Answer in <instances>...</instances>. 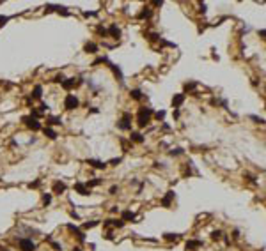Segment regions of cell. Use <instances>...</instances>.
I'll return each mask as SVG.
<instances>
[{"label":"cell","instance_id":"cell-10","mask_svg":"<svg viewBox=\"0 0 266 251\" xmlns=\"http://www.w3.org/2000/svg\"><path fill=\"white\" fill-rule=\"evenodd\" d=\"M130 142H135V143H144V134H142V133H137V131H131Z\"/></svg>","mask_w":266,"mask_h":251},{"label":"cell","instance_id":"cell-40","mask_svg":"<svg viewBox=\"0 0 266 251\" xmlns=\"http://www.w3.org/2000/svg\"><path fill=\"white\" fill-rule=\"evenodd\" d=\"M7 19H9V18H7V16H0V25H4V23H5V21H7Z\"/></svg>","mask_w":266,"mask_h":251},{"label":"cell","instance_id":"cell-28","mask_svg":"<svg viewBox=\"0 0 266 251\" xmlns=\"http://www.w3.org/2000/svg\"><path fill=\"white\" fill-rule=\"evenodd\" d=\"M169 154H170V156H179V154H183V149H181V147H178V149H172Z\"/></svg>","mask_w":266,"mask_h":251},{"label":"cell","instance_id":"cell-30","mask_svg":"<svg viewBox=\"0 0 266 251\" xmlns=\"http://www.w3.org/2000/svg\"><path fill=\"white\" fill-rule=\"evenodd\" d=\"M98 223H99V221H91V223H83V228H85V230H87V228H94V227H96Z\"/></svg>","mask_w":266,"mask_h":251},{"label":"cell","instance_id":"cell-5","mask_svg":"<svg viewBox=\"0 0 266 251\" xmlns=\"http://www.w3.org/2000/svg\"><path fill=\"white\" fill-rule=\"evenodd\" d=\"M20 250L21 251H34L36 244L32 242V239H20Z\"/></svg>","mask_w":266,"mask_h":251},{"label":"cell","instance_id":"cell-37","mask_svg":"<svg viewBox=\"0 0 266 251\" xmlns=\"http://www.w3.org/2000/svg\"><path fill=\"white\" fill-rule=\"evenodd\" d=\"M39 184H41V181H39V179H37V181H36V182H30V184H28V188H37V186H39Z\"/></svg>","mask_w":266,"mask_h":251},{"label":"cell","instance_id":"cell-22","mask_svg":"<svg viewBox=\"0 0 266 251\" xmlns=\"http://www.w3.org/2000/svg\"><path fill=\"white\" fill-rule=\"evenodd\" d=\"M44 134H46L50 140H55V138H57V133H55L51 127H46V129H44Z\"/></svg>","mask_w":266,"mask_h":251},{"label":"cell","instance_id":"cell-11","mask_svg":"<svg viewBox=\"0 0 266 251\" xmlns=\"http://www.w3.org/2000/svg\"><path fill=\"white\" fill-rule=\"evenodd\" d=\"M66 191V184L64 182H60V181H57L55 184H53V193H57V195H62Z\"/></svg>","mask_w":266,"mask_h":251},{"label":"cell","instance_id":"cell-32","mask_svg":"<svg viewBox=\"0 0 266 251\" xmlns=\"http://www.w3.org/2000/svg\"><path fill=\"white\" fill-rule=\"evenodd\" d=\"M53 81H55V83H62V81H64V74H57Z\"/></svg>","mask_w":266,"mask_h":251},{"label":"cell","instance_id":"cell-9","mask_svg":"<svg viewBox=\"0 0 266 251\" xmlns=\"http://www.w3.org/2000/svg\"><path fill=\"white\" fill-rule=\"evenodd\" d=\"M183 101H185V94H176V96L172 97V106H174V108H179V106L183 104Z\"/></svg>","mask_w":266,"mask_h":251},{"label":"cell","instance_id":"cell-39","mask_svg":"<svg viewBox=\"0 0 266 251\" xmlns=\"http://www.w3.org/2000/svg\"><path fill=\"white\" fill-rule=\"evenodd\" d=\"M98 32H99V34H101V35H107V30H105V28H103V27H98Z\"/></svg>","mask_w":266,"mask_h":251},{"label":"cell","instance_id":"cell-24","mask_svg":"<svg viewBox=\"0 0 266 251\" xmlns=\"http://www.w3.org/2000/svg\"><path fill=\"white\" fill-rule=\"evenodd\" d=\"M130 94H131V97H133L135 101H138V99H142V92H140L138 88H133V90H131Z\"/></svg>","mask_w":266,"mask_h":251},{"label":"cell","instance_id":"cell-13","mask_svg":"<svg viewBox=\"0 0 266 251\" xmlns=\"http://www.w3.org/2000/svg\"><path fill=\"white\" fill-rule=\"evenodd\" d=\"M202 246V241H188L186 242V250L188 251H195L197 248H201Z\"/></svg>","mask_w":266,"mask_h":251},{"label":"cell","instance_id":"cell-29","mask_svg":"<svg viewBox=\"0 0 266 251\" xmlns=\"http://www.w3.org/2000/svg\"><path fill=\"white\" fill-rule=\"evenodd\" d=\"M220 237H222V232H220V230H215V232L211 234V239H213V241H218Z\"/></svg>","mask_w":266,"mask_h":251},{"label":"cell","instance_id":"cell-15","mask_svg":"<svg viewBox=\"0 0 266 251\" xmlns=\"http://www.w3.org/2000/svg\"><path fill=\"white\" fill-rule=\"evenodd\" d=\"M172 198H174V191H167L165 198L162 200V205H163V207H169V205H170V202H172Z\"/></svg>","mask_w":266,"mask_h":251},{"label":"cell","instance_id":"cell-23","mask_svg":"<svg viewBox=\"0 0 266 251\" xmlns=\"http://www.w3.org/2000/svg\"><path fill=\"white\" fill-rule=\"evenodd\" d=\"M110 227L122 228V227H124V221H122V219H110Z\"/></svg>","mask_w":266,"mask_h":251},{"label":"cell","instance_id":"cell-36","mask_svg":"<svg viewBox=\"0 0 266 251\" xmlns=\"http://www.w3.org/2000/svg\"><path fill=\"white\" fill-rule=\"evenodd\" d=\"M245 177H247V181H249V182H252V184H256V177H254V175H249V173H247Z\"/></svg>","mask_w":266,"mask_h":251},{"label":"cell","instance_id":"cell-31","mask_svg":"<svg viewBox=\"0 0 266 251\" xmlns=\"http://www.w3.org/2000/svg\"><path fill=\"white\" fill-rule=\"evenodd\" d=\"M121 161H122V159H121V158H114V159H110V161H108V163H110V165H112V166H117V165H119V163H121Z\"/></svg>","mask_w":266,"mask_h":251},{"label":"cell","instance_id":"cell-44","mask_svg":"<svg viewBox=\"0 0 266 251\" xmlns=\"http://www.w3.org/2000/svg\"><path fill=\"white\" fill-rule=\"evenodd\" d=\"M73 251H82V248H75Z\"/></svg>","mask_w":266,"mask_h":251},{"label":"cell","instance_id":"cell-19","mask_svg":"<svg viewBox=\"0 0 266 251\" xmlns=\"http://www.w3.org/2000/svg\"><path fill=\"white\" fill-rule=\"evenodd\" d=\"M108 65L112 67V71H114V74H115V76H117V78H119V80L122 81V78H124V76H122V73H121V69H119V67H117L115 64H110V62H108Z\"/></svg>","mask_w":266,"mask_h":251},{"label":"cell","instance_id":"cell-7","mask_svg":"<svg viewBox=\"0 0 266 251\" xmlns=\"http://www.w3.org/2000/svg\"><path fill=\"white\" fill-rule=\"evenodd\" d=\"M75 189H76V191H78L82 196H87V195H91V191L87 189V186H85V184H82V182H76V184H75Z\"/></svg>","mask_w":266,"mask_h":251},{"label":"cell","instance_id":"cell-20","mask_svg":"<svg viewBox=\"0 0 266 251\" xmlns=\"http://www.w3.org/2000/svg\"><path fill=\"white\" fill-rule=\"evenodd\" d=\"M151 16V9L149 7H144L142 11H140V14H138V19H144V18H149Z\"/></svg>","mask_w":266,"mask_h":251},{"label":"cell","instance_id":"cell-33","mask_svg":"<svg viewBox=\"0 0 266 251\" xmlns=\"http://www.w3.org/2000/svg\"><path fill=\"white\" fill-rule=\"evenodd\" d=\"M154 117H156L158 120H162V119L165 117V111H163V110H162V111H156V113H154Z\"/></svg>","mask_w":266,"mask_h":251},{"label":"cell","instance_id":"cell-34","mask_svg":"<svg viewBox=\"0 0 266 251\" xmlns=\"http://www.w3.org/2000/svg\"><path fill=\"white\" fill-rule=\"evenodd\" d=\"M194 88H195V83H186V85H185V90H186V92H188V90H194Z\"/></svg>","mask_w":266,"mask_h":251},{"label":"cell","instance_id":"cell-16","mask_svg":"<svg viewBox=\"0 0 266 251\" xmlns=\"http://www.w3.org/2000/svg\"><path fill=\"white\" fill-rule=\"evenodd\" d=\"M107 34H110V35H114V37L117 39V37L121 35V30H119V27H117V25H110V28L107 30Z\"/></svg>","mask_w":266,"mask_h":251},{"label":"cell","instance_id":"cell-26","mask_svg":"<svg viewBox=\"0 0 266 251\" xmlns=\"http://www.w3.org/2000/svg\"><path fill=\"white\" fill-rule=\"evenodd\" d=\"M165 239H167V241L178 242V241H179V235H178V234H165Z\"/></svg>","mask_w":266,"mask_h":251},{"label":"cell","instance_id":"cell-38","mask_svg":"<svg viewBox=\"0 0 266 251\" xmlns=\"http://www.w3.org/2000/svg\"><path fill=\"white\" fill-rule=\"evenodd\" d=\"M117 191H119L117 186H112V188H110V195H117Z\"/></svg>","mask_w":266,"mask_h":251},{"label":"cell","instance_id":"cell-42","mask_svg":"<svg viewBox=\"0 0 266 251\" xmlns=\"http://www.w3.org/2000/svg\"><path fill=\"white\" fill-rule=\"evenodd\" d=\"M89 111H91V113H98V111H99V108H91Z\"/></svg>","mask_w":266,"mask_h":251},{"label":"cell","instance_id":"cell-4","mask_svg":"<svg viewBox=\"0 0 266 251\" xmlns=\"http://www.w3.org/2000/svg\"><path fill=\"white\" fill-rule=\"evenodd\" d=\"M25 124H27V127H30L32 131H39L41 129V122L37 120V119H32V117H23L21 119Z\"/></svg>","mask_w":266,"mask_h":251},{"label":"cell","instance_id":"cell-25","mask_svg":"<svg viewBox=\"0 0 266 251\" xmlns=\"http://www.w3.org/2000/svg\"><path fill=\"white\" fill-rule=\"evenodd\" d=\"M99 184H101V179H92V181H89L85 186H87V188H96V186H99Z\"/></svg>","mask_w":266,"mask_h":251},{"label":"cell","instance_id":"cell-41","mask_svg":"<svg viewBox=\"0 0 266 251\" xmlns=\"http://www.w3.org/2000/svg\"><path fill=\"white\" fill-rule=\"evenodd\" d=\"M201 12H206V4H201Z\"/></svg>","mask_w":266,"mask_h":251},{"label":"cell","instance_id":"cell-1","mask_svg":"<svg viewBox=\"0 0 266 251\" xmlns=\"http://www.w3.org/2000/svg\"><path fill=\"white\" fill-rule=\"evenodd\" d=\"M151 115H153V110H151V108H140V110H138V115H137V124H138L140 127L147 126L149 120H151Z\"/></svg>","mask_w":266,"mask_h":251},{"label":"cell","instance_id":"cell-27","mask_svg":"<svg viewBox=\"0 0 266 251\" xmlns=\"http://www.w3.org/2000/svg\"><path fill=\"white\" fill-rule=\"evenodd\" d=\"M43 204H44V205H50V204H51V195H50V193H46V195L43 196Z\"/></svg>","mask_w":266,"mask_h":251},{"label":"cell","instance_id":"cell-2","mask_svg":"<svg viewBox=\"0 0 266 251\" xmlns=\"http://www.w3.org/2000/svg\"><path fill=\"white\" fill-rule=\"evenodd\" d=\"M117 127L122 129V131H130V129H131V115H130V113H124L122 119L117 122Z\"/></svg>","mask_w":266,"mask_h":251},{"label":"cell","instance_id":"cell-35","mask_svg":"<svg viewBox=\"0 0 266 251\" xmlns=\"http://www.w3.org/2000/svg\"><path fill=\"white\" fill-rule=\"evenodd\" d=\"M250 119H252V120H256V122H259V124H265V119H259V117H256V115H252Z\"/></svg>","mask_w":266,"mask_h":251},{"label":"cell","instance_id":"cell-8","mask_svg":"<svg viewBox=\"0 0 266 251\" xmlns=\"http://www.w3.org/2000/svg\"><path fill=\"white\" fill-rule=\"evenodd\" d=\"M80 81H75V78H64V81H62V87L66 88V90H69V88H73L75 85H78Z\"/></svg>","mask_w":266,"mask_h":251},{"label":"cell","instance_id":"cell-17","mask_svg":"<svg viewBox=\"0 0 266 251\" xmlns=\"http://www.w3.org/2000/svg\"><path fill=\"white\" fill-rule=\"evenodd\" d=\"M46 122H48L50 126H60V124H62V119H60V117H48Z\"/></svg>","mask_w":266,"mask_h":251},{"label":"cell","instance_id":"cell-12","mask_svg":"<svg viewBox=\"0 0 266 251\" xmlns=\"http://www.w3.org/2000/svg\"><path fill=\"white\" fill-rule=\"evenodd\" d=\"M121 219H122V221H135V219H137V214L131 212V211H124L122 216H121Z\"/></svg>","mask_w":266,"mask_h":251},{"label":"cell","instance_id":"cell-43","mask_svg":"<svg viewBox=\"0 0 266 251\" xmlns=\"http://www.w3.org/2000/svg\"><path fill=\"white\" fill-rule=\"evenodd\" d=\"M172 115H174V119H178V117H179V110H174V113H172Z\"/></svg>","mask_w":266,"mask_h":251},{"label":"cell","instance_id":"cell-18","mask_svg":"<svg viewBox=\"0 0 266 251\" xmlns=\"http://www.w3.org/2000/svg\"><path fill=\"white\" fill-rule=\"evenodd\" d=\"M83 50H85L87 53H96V51H98V44H94V42H87Z\"/></svg>","mask_w":266,"mask_h":251},{"label":"cell","instance_id":"cell-14","mask_svg":"<svg viewBox=\"0 0 266 251\" xmlns=\"http://www.w3.org/2000/svg\"><path fill=\"white\" fill-rule=\"evenodd\" d=\"M67 230H69V232H73V234H75V235H76V237H78L80 241H85V235H83V232H82V230H78L76 227L69 225V227H67Z\"/></svg>","mask_w":266,"mask_h":251},{"label":"cell","instance_id":"cell-21","mask_svg":"<svg viewBox=\"0 0 266 251\" xmlns=\"http://www.w3.org/2000/svg\"><path fill=\"white\" fill-rule=\"evenodd\" d=\"M41 94H43V87H41V85H36V88H34V92H32V97H34V99H39Z\"/></svg>","mask_w":266,"mask_h":251},{"label":"cell","instance_id":"cell-6","mask_svg":"<svg viewBox=\"0 0 266 251\" xmlns=\"http://www.w3.org/2000/svg\"><path fill=\"white\" fill-rule=\"evenodd\" d=\"M87 165H91V166H94L98 170H105L107 168V163H103L99 159H87Z\"/></svg>","mask_w":266,"mask_h":251},{"label":"cell","instance_id":"cell-3","mask_svg":"<svg viewBox=\"0 0 266 251\" xmlns=\"http://www.w3.org/2000/svg\"><path fill=\"white\" fill-rule=\"evenodd\" d=\"M78 99L73 96V94H69V96H66V99H64V106H66V110H75V108H78Z\"/></svg>","mask_w":266,"mask_h":251}]
</instances>
